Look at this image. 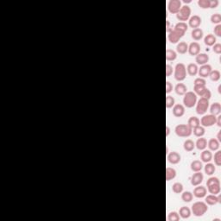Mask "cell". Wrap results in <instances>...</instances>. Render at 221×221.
I'll list each match as a JSON object with an SVG mask.
<instances>
[{
  "instance_id": "obj_3",
  "label": "cell",
  "mask_w": 221,
  "mask_h": 221,
  "mask_svg": "<svg viewBox=\"0 0 221 221\" xmlns=\"http://www.w3.org/2000/svg\"><path fill=\"white\" fill-rule=\"evenodd\" d=\"M197 102V95L193 92H187L184 94L183 104L187 108H192Z\"/></svg>"
},
{
  "instance_id": "obj_51",
  "label": "cell",
  "mask_w": 221,
  "mask_h": 221,
  "mask_svg": "<svg viewBox=\"0 0 221 221\" xmlns=\"http://www.w3.org/2000/svg\"><path fill=\"white\" fill-rule=\"evenodd\" d=\"M173 90V86L172 84L169 81L166 82V93H171Z\"/></svg>"
},
{
  "instance_id": "obj_2",
  "label": "cell",
  "mask_w": 221,
  "mask_h": 221,
  "mask_svg": "<svg viewBox=\"0 0 221 221\" xmlns=\"http://www.w3.org/2000/svg\"><path fill=\"white\" fill-rule=\"evenodd\" d=\"M186 76H187L186 66L183 63L176 64L175 67V79L178 81H182L186 79Z\"/></svg>"
},
{
  "instance_id": "obj_34",
  "label": "cell",
  "mask_w": 221,
  "mask_h": 221,
  "mask_svg": "<svg viewBox=\"0 0 221 221\" xmlns=\"http://www.w3.org/2000/svg\"><path fill=\"white\" fill-rule=\"evenodd\" d=\"M200 124H201V121H200V119H198L197 117H191V118L188 119V125L192 130L193 129V128L199 126Z\"/></svg>"
},
{
  "instance_id": "obj_38",
  "label": "cell",
  "mask_w": 221,
  "mask_h": 221,
  "mask_svg": "<svg viewBox=\"0 0 221 221\" xmlns=\"http://www.w3.org/2000/svg\"><path fill=\"white\" fill-rule=\"evenodd\" d=\"M215 170H216V168H215L214 164L207 162L206 165L205 166V173L207 176H212V175H213L214 172H215Z\"/></svg>"
},
{
  "instance_id": "obj_8",
  "label": "cell",
  "mask_w": 221,
  "mask_h": 221,
  "mask_svg": "<svg viewBox=\"0 0 221 221\" xmlns=\"http://www.w3.org/2000/svg\"><path fill=\"white\" fill-rule=\"evenodd\" d=\"M216 116L213 114L205 115L201 118V124L203 127H211L216 124Z\"/></svg>"
},
{
  "instance_id": "obj_43",
  "label": "cell",
  "mask_w": 221,
  "mask_h": 221,
  "mask_svg": "<svg viewBox=\"0 0 221 221\" xmlns=\"http://www.w3.org/2000/svg\"><path fill=\"white\" fill-rule=\"evenodd\" d=\"M211 22L215 24H220L221 23V15L219 13H215L211 16Z\"/></svg>"
},
{
  "instance_id": "obj_21",
  "label": "cell",
  "mask_w": 221,
  "mask_h": 221,
  "mask_svg": "<svg viewBox=\"0 0 221 221\" xmlns=\"http://www.w3.org/2000/svg\"><path fill=\"white\" fill-rule=\"evenodd\" d=\"M203 30L200 28H197V29H193L191 32V37L194 40V41H200L202 39L203 37Z\"/></svg>"
},
{
  "instance_id": "obj_35",
  "label": "cell",
  "mask_w": 221,
  "mask_h": 221,
  "mask_svg": "<svg viewBox=\"0 0 221 221\" xmlns=\"http://www.w3.org/2000/svg\"><path fill=\"white\" fill-rule=\"evenodd\" d=\"M188 24H187L186 23H183V22H180V23L176 24V26H175V29L180 31V32L184 33V34L186 33V31L188 30Z\"/></svg>"
},
{
  "instance_id": "obj_9",
  "label": "cell",
  "mask_w": 221,
  "mask_h": 221,
  "mask_svg": "<svg viewBox=\"0 0 221 221\" xmlns=\"http://www.w3.org/2000/svg\"><path fill=\"white\" fill-rule=\"evenodd\" d=\"M185 34L182 32H180V31H178V30H176V29H172L170 32L168 33V41H170L171 43H173V44H175V43H177L178 41H180V39L181 38V37L184 36Z\"/></svg>"
},
{
  "instance_id": "obj_55",
  "label": "cell",
  "mask_w": 221,
  "mask_h": 221,
  "mask_svg": "<svg viewBox=\"0 0 221 221\" xmlns=\"http://www.w3.org/2000/svg\"><path fill=\"white\" fill-rule=\"evenodd\" d=\"M169 133H170V128L168 126H166V136H168Z\"/></svg>"
},
{
  "instance_id": "obj_17",
  "label": "cell",
  "mask_w": 221,
  "mask_h": 221,
  "mask_svg": "<svg viewBox=\"0 0 221 221\" xmlns=\"http://www.w3.org/2000/svg\"><path fill=\"white\" fill-rule=\"evenodd\" d=\"M221 197L220 196H216L214 194H210L206 197L205 201L206 203L209 206H214L218 204V203H220Z\"/></svg>"
},
{
  "instance_id": "obj_12",
  "label": "cell",
  "mask_w": 221,
  "mask_h": 221,
  "mask_svg": "<svg viewBox=\"0 0 221 221\" xmlns=\"http://www.w3.org/2000/svg\"><path fill=\"white\" fill-rule=\"evenodd\" d=\"M201 23H202L201 17L198 16V15H193V16H191L188 19L189 27L193 28V29L199 28L200 25L201 24Z\"/></svg>"
},
{
  "instance_id": "obj_30",
  "label": "cell",
  "mask_w": 221,
  "mask_h": 221,
  "mask_svg": "<svg viewBox=\"0 0 221 221\" xmlns=\"http://www.w3.org/2000/svg\"><path fill=\"white\" fill-rule=\"evenodd\" d=\"M204 42H205L206 45L208 46V47L213 46L216 43V37H215V36L212 35V34H208L204 38Z\"/></svg>"
},
{
  "instance_id": "obj_53",
  "label": "cell",
  "mask_w": 221,
  "mask_h": 221,
  "mask_svg": "<svg viewBox=\"0 0 221 221\" xmlns=\"http://www.w3.org/2000/svg\"><path fill=\"white\" fill-rule=\"evenodd\" d=\"M172 30V29L170 28V22L168 20L166 21V32L169 33Z\"/></svg>"
},
{
  "instance_id": "obj_54",
  "label": "cell",
  "mask_w": 221,
  "mask_h": 221,
  "mask_svg": "<svg viewBox=\"0 0 221 221\" xmlns=\"http://www.w3.org/2000/svg\"><path fill=\"white\" fill-rule=\"evenodd\" d=\"M216 124H217L219 127L221 126V116L220 115H219L217 118H216Z\"/></svg>"
},
{
  "instance_id": "obj_49",
  "label": "cell",
  "mask_w": 221,
  "mask_h": 221,
  "mask_svg": "<svg viewBox=\"0 0 221 221\" xmlns=\"http://www.w3.org/2000/svg\"><path fill=\"white\" fill-rule=\"evenodd\" d=\"M214 34L217 36V37H221V24H217L215 27H214Z\"/></svg>"
},
{
  "instance_id": "obj_5",
  "label": "cell",
  "mask_w": 221,
  "mask_h": 221,
  "mask_svg": "<svg viewBox=\"0 0 221 221\" xmlns=\"http://www.w3.org/2000/svg\"><path fill=\"white\" fill-rule=\"evenodd\" d=\"M190 16H191V8L188 5L181 6L180 11L176 14L177 19L180 22H183V23H185V21L188 20L190 18Z\"/></svg>"
},
{
  "instance_id": "obj_48",
  "label": "cell",
  "mask_w": 221,
  "mask_h": 221,
  "mask_svg": "<svg viewBox=\"0 0 221 221\" xmlns=\"http://www.w3.org/2000/svg\"><path fill=\"white\" fill-rule=\"evenodd\" d=\"M213 52H214L215 54H221V44L220 43H215V44L213 45Z\"/></svg>"
},
{
  "instance_id": "obj_22",
  "label": "cell",
  "mask_w": 221,
  "mask_h": 221,
  "mask_svg": "<svg viewBox=\"0 0 221 221\" xmlns=\"http://www.w3.org/2000/svg\"><path fill=\"white\" fill-rule=\"evenodd\" d=\"M201 159L203 162L207 163L213 159V154L210 150H203L201 154Z\"/></svg>"
},
{
  "instance_id": "obj_36",
  "label": "cell",
  "mask_w": 221,
  "mask_h": 221,
  "mask_svg": "<svg viewBox=\"0 0 221 221\" xmlns=\"http://www.w3.org/2000/svg\"><path fill=\"white\" fill-rule=\"evenodd\" d=\"M193 134H194V136H197V137H201V136H203L206 132L205 128H204L203 126H201V125H199V126L193 128Z\"/></svg>"
},
{
  "instance_id": "obj_41",
  "label": "cell",
  "mask_w": 221,
  "mask_h": 221,
  "mask_svg": "<svg viewBox=\"0 0 221 221\" xmlns=\"http://www.w3.org/2000/svg\"><path fill=\"white\" fill-rule=\"evenodd\" d=\"M172 190L175 193H180L183 191V185L180 182H176L173 184Z\"/></svg>"
},
{
  "instance_id": "obj_46",
  "label": "cell",
  "mask_w": 221,
  "mask_h": 221,
  "mask_svg": "<svg viewBox=\"0 0 221 221\" xmlns=\"http://www.w3.org/2000/svg\"><path fill=\"white\" fill-rule=\"evenodd\" d=\"M214 163L217 166H221V151H217L214 154Z\"/></svg>"
},
{
  "instance_id": "obj_33",
  "label": "cell",
  "mask_w": 221,
  "mask_h": 221,
  "mask_svg": "<svg viewBox=\"0 0 221 221\" xmlns=\"http://www.w3.org/2000/svg\"><path fill=\"white\" fill-rule=\"evenodd\" d=\"M176 176V169H174L172 168H166V180L169 181V180L175 179Z\"/></svg>"
},
{
  "instance_id": "obj_50",
  "label": "cell",
  "mask_w": 221,
  "mask_h": 221,
  "mask_svg": "<svg viewBox=\"0 0 221 221\" xmlns=\"http://www.w3.org/2000/svg\"><path fill=\"white\" fill-rule=\"evenodd\" d=\"M173 74V67L172 66L170 65H166V76L169 77L171 74Z\"/></svg>"
},
{
  "instance_id": "obj_14",
  "label": "cell",
  "mask_w": 221,
  "mask_h": 221,
  "mask_svg": "<svg viewBox=\"0 0 221 221\" xmlns=\"http://www.w3.org/2000/svg\"><path fill=\"white\" fill-rule=\"evenodd\" d=\"M188 53L190 55H194L196 56L197 54H199L201 52V45L197 42V41H193L191 42L190 45L188 46Z\"/></svg>"
},
{
  "instance_id": "obj_23",
  "label": "cell",
  "mask_w": 221,
  "mask_h": 221,
  "mask_svg": "<svg viewBox=\"0 0 221 221\" xmlns=\"http://www.w3.org/2000/svg\"><path fill=\"white\" fill-rule=\"evenodd\" d=\"M176 50H177V52L179 54H184L187 53L188 50V43L185 42V41H180V42L177 44Z\"/></svg>"
},
{
  "instance_id": "obj_37",
  "label": "cell",
  "mask_w": 221,
  "mask_h": 221,
  "mask_svg": "<svg viewBox=\"0 0 221 221\" xmlns=\"http://www.w3.org/2000/svg\"><path fill=\"white\" fill-rule=\"evenodd\" d=\"M177 57V54L176 53L172 50V49H167L166 50V60L168 62H172L175 61Z\"/></svg>"
},
{
  "instance_id": "obj_4",
  "label": "cell",
  "mask_w": 221,
  "mask_h": 221,
  "mask_svg": "<svg viewBox=\"0 0 221 221\" xmlns=\"http://www.w3.org/2000/svg\"><path fill=\"white\" fill-rule=\"evenodd\" d=\"M176 134L180 137H188L191 136L193 130L188 124H179L175 129Z\"/></svg>"
},
{
  "instance_id": "obj_31",
  "label": "cell",
  "mask_w": 221,
  "mask_h": 221,
  "mask_svg": "<svg viewBox=\"0 0 221 221\" xmlns=\"http://www.w3.org/2000/svg\"><path fill=\"white\" fill-rule=\"evenodd\" d=\"M194 147H195V143H194V142L191 139L186 140V141L184 142V143H183V148H184V150H186V151L188 152L193 151V149H194Z\"/></svg>"
},
{
  "instance_id": "obj_20",
  "label": "cell",
  "mask_w": 221,
  "mask_h": 221,
  "mask_svg": "<svg viewBox=\"0 0 221 221\" xmlns=\"http://www.w3.org/2000/svg\"><path fill=\"white\" fill-rule=\"evenodd\" d=\"M207 189L208 192L212 194L217 195L220 192V182H217V183H213V184L208 185L207 186Z\"/></svg>"
},
{
  "instance_id": "obj_15",
  "label": "cell",
  "mask_w": 221,
  "mask_h": 221,
  "mask_svg": "<svg viewBox=\"0 0 221 221\" xmlns=\"http://www.w3.org/2000/svg\"><path fill=\"white\" fill-rule=\"evenodd\" d=\"M180 155L179 153H177L176 151L170 152L167 156L168 162L171 164H177L180 162Z\"/></svg>"
},
{
  "instance_id": "obj_28",
  "label": "cell",
  "mask_w": 221,
  "mask_h": 221,
  "mask_svg": "<svg viewBox=\"0 0 221 221\" xmlns=\"http://www.w3.org/2000/svg\"><path fill=\"white\" fill-rule=\"evenodd\" d=\"M187 86L186 85H184L183 83H178L175 87V91H176V94L178 95H184L187 93Z\"/></svg>"
},
{
  "instance_id": "obj_16",
  "label": "cell",
  "mask_w": 221,
  "mask_h": 221,
  "mask_svg": "<svg viewBox=\"0 0 221 221\" xmlns=\"http://www.w3.org/2000/svg\"><path fill=\"white\" fill-rule=\"evenodd\" d=\"M173 115L176 118L182 117L185 113V107L180 104H176L173 106Z\"/></svg>"
},
{
  "instance_id": "obj_57",
  "label": "cell",
  "mask_w": 221,
  "mask_h": 221,
  "mask_svg": "<svg viewBox=\"0 0 221 221\" xmlns=\"http://www.w3.org/2000/svg\"><path fill=\"white\" fill-rule=\"evenodd\" d=\"M183 2H184L185 4H189V3H191V0H188V1H187V0H184Z\"/></svg>"
},
{
  "instance_id": "obj_39",
  "label": "cell",
  "mask_w": 221,
  "mask_h": 221,
  "mask_svg": "<svg viewBox=\"0 0 221 221\" xmlns=\"http://www.w3.org/2000/svg\"><path fill=\"white\" fill-rule=\"evenodd\" d=\"M193 195L191 192L189 191H186V192L182 193L181 194V200L184 201V202H191L193 201Z\"/></svg>"
},
{
  "instance_id": "obj_44",
  "label": "cell",
  "mask_w": 221,
  "mask_h": 221,
  "mask_svg": "<svg viewBox=\"0 0 221 221\" xmlns=\"http://www.w3.org/2000/svg\"><path fill=\"white\" fill-rule=\"evenodd\" d=\"M168 221H178L180 219V215L176 212H171L168 213Z\"/></svg>"
},
{
  "instance_id": "obj_32",
  "label": "cell",
  "mask_w": 221,
  "mask_h": 221,
  "mask_svg": "<svg viewBox=\"0 0 221 221\" xmlns=\"http://www.w3.org/2000/svg\"><path fill=\"white\" fill-rule=\"evenodd\" d=\"M179 214L182 219H188L191 215V210L188 206H182V207H180V211H179Z\"/></svg>"
},
{
  "instance_id": "obj_1",
  "label": "cell",
  "mask_w": 221,
  "mask_h": 221,
  "mask_svg": "<svg viewBox=\"0 0 221 221\" xmlns=\"http://www.w3.org/2000/svg\"><path fill=\"white\" fill-rule=\"evenodd\" d=\"M208 210L207 204L202 201H197L193 203L192 206V212L194 216L196 217H201L203 216Z\"/></svg>"
},
{
  "instance_id": "obj_29",
  "label": "cell",
  "mask_w": 221,
  "mask_h": 221,
  "mask_svg": "<svg viewBox=\"0 0 221 221\" xmlns=\"http://www.w3.org/2000/svg\"><path fill=\"white\" fill-rule=\"evenodd\" d=\"M187 71H188V73L189 75H191V76H195L197 74H198V66L196 65V64H194V63H190V64H188V67H187Z\"/></svg>"
},
{
  "instance_id": "obj_25",
  "label": "cell",
  "mask_w": 221,
  "mask_h": 221,
  "mask_svg": "<svg viewBox=\"0 0 221 221\" xmlns=\"http://www.w3.org/2000/svg\"><path fill=\"white\" fill-rule=\"evenodd\" d=\"M210 112L211 114L214 115V116H217L219 115L221 112V105L219 102L213 103V105L210 107Z\"/></svg>"
},
{
  "instance_id": "obj_40",
  "label": "cell",
  "mask_w": 221,
  "mask_h": 221,
  "mask_svg": "<svg viewBox=\"0 0 221 221\" xmlns=\"http://www.w3.org/2000/svg\"><path fill=\"white\" fill-rule=\"evenodd\" d=\"M209 77L213 81H218L220 79V72L219 70H212L209 74Z\"/></svg>"
},
{
  "instance_id": "obj_47",
  "label": "cell",
  "mask_w": 221,
  "mask_h": 221,
  "mask_svg": "<svg viewBox=\"0 0 221 221\" xmlns=\"http://www.w3.org/2000/svg\"><path fill=\"white\" fill-rule=\"evenodd\" d=\"M194 86H206V81L203 78H197L194 80Z\"/></svg>"
},
{
  "instance_id": "obj_13",
  "label": "cell",
  "mask_w": 221,
  "mask_h": 221,
  "mask_svg": "<svg viewBox=\"0 0 221 221\" xmlns=\"http://www.w3.org/2000/svg\"><path fill=\"white\" fill-rule=\"evenodd\" d=\"M212 70H213L212 66L209 65V64H205V65L201 66V67L198 69V74L202 78H206V77L209 76Z\"/></svg>"
},
{
  "instance_id": "obj_11",
  "label": "cell",
  "mask_w": 221,
  "mask_h": 221,
  "mask_svg": "<svg viewBox=\"0 0 221 221\" xmlns=\"http://www.w3.org/2000/svg\"><path fill=\"white\" fill-rule=\"evenodd\" d=\"M203 178H204V176H203V174H202L201 171L195 172L193 175L192 177H191V184H192V186H193V187L199 186V185L202 183Z\"/></svg>"
},
{
  "instance_id": "obj_42",
  "label": "cell",
  "mask_w": 221,
  "mask_h": 221,
  "mask_svg": "<svg viewBox=\"0 0 221 221\" xmlns=\"http://www.w3.org/2000/svg\"><path fill=\"white\" fill-rule=\"evenodd\" d=\"M198 5L202 9L211 8V0H199Z\"/></svg>"
},
{
  "instance_id": "obj_45",
  "label": "cell",
  "mask_w": 221,
  "mask_h": 221,
  "mask_svg": "<svg viewBox=\"0 0 221 221\" xmlns=\"http://www.w3.org/2000/svg\"><path fill=\"white\" fill-rule=\"evenodd\" d=\"M175 106V98L172 96H167L166 98V108H172Z\"/></svg>"
},
{
  "instance_id": "obj_52",
  "label": "cell",
  "mask_w": 221,
  "mask_h": 221,
  "mask_svg": "<svg viewBox=\"0 0 221 221\" xmlns=\"http://www.w3.org/2000/svg\"><path fill=\"white\" fill-rule=\"evenodd\" d=\"M218 5H219V1L218 0H211V8H217Z\"/></svg>"
},
{
  "instance_id": "obj_24",
  "label": "cell",
  "mask_w": 221,
  "mask_h": 221,
  "mask_svg": "<svg viewBox=\"0 0 221 221\" xmlns=\"http://www.w3.org/2000/svg\"><path fill=\"white\" fill-rule=\"evenodd\" d=\"M190 167H191L192 171H193V172H199V171H201V169L203 168V164H202L201 161L195 160V161H193L192 162H191Z\"/></svg>"
},
{
  "instance_id": "obj_27",
  "label": "cell",
  "mask_w": 221,
  "mask_h": 221,
  "mask_svg": "<svg viewBox=\"0 0 221 221\" xmlns=\"http://www.w3.org/2000/svg\"><path fill=\"white\" fill-rule=\"evenodd\" d=\"M207 146L212 151H216L219 148V142L216 138H212L208 141Z\"/></svg>"
},
{
  "instance_id": "obj_56",
  "label": "cell",
  "mask_w": 221,
  "mask_h": 221,
  "mask_svg": "<svg viewBox=\"0 0 221 221\" xmlns=\"http://www.w3.org/2000/svg\"><path fill=\"white\" fill-rule=\"evenodd\" d=\"M217 138H218V141L219 142H221V131H219V133H218V136H217Z\"/></svg>"
},
{
  "instance_id": "obj_26",
  "label": "cell",
  "mask_w": 221,
  "mask_h": 221,
  "mask_svg": "<svg viewBox=\"0 0 221 221\" xmlns=\"http://www.w3.org/2000/svg\"><path fill=\"white\" fill-rule=\"evenodd\" d=\"M195 146L199 150H204L206 146H207V141L206 138L201 136V138H198V140L195 143Z\"/></svg>"
},
{
  "instance_id": "obj_19",
  "label": "cell",
  "mask_w": 221,
  "mask_h": 221,
  "mask_svg": "<svg viewBox=\"0 0 221 221\" xmlns=\"http://www.w3.org/2000/svg\"><path fill=\"white\" fill-rule=\"evenodd\" d=\"M206 193H207V190L206 188L205 187H202V186H200V187H197L194 188L193 190V195L196 197V198H204L206 195Z\"/></svg>"
},
{
  "instance_id": "obj_18",
  "label": "cell",
  "mask_w": 221,
  "mask_h": 221,
  "mask_svg": "<svg viewBox=\"0 0 221 221\" xmlns=\"http://www.w3.org/2000/svg\"><path fill=\"white\" fill-rule=\"evenodd\" d=\"M195 62L198 65H205L207 64V62H209V56L205 53L199 54H197L196 57H195Z\"/></svg>"
},
{
  "instance_id": "obj_58",
  "label": "cell",
  "mask_w": 221,
  "mask_h": 221,
  "mask_svg": "<svg viewBox=\"0 0 221 221\" xmlns=\"http://www.w3.org/2000/svg\"><path fill=\"white\" fill-rule=\"evenodd\" d=\"M220 88H221V86H220V85H219V87H218V91H219V93H221Z\"/></svg>"
},
{
  "instance_id": "obj_10",
  "label": "cell",
  "mask_w": 221,
  "mask_h": 221,
  "mask_svg": "<svg viewBox=\"0 0 221 221\" xmlns=\"http://www.w3.org/2000/svg\"><path fill=\"white\" fill-rule=\"evenodd\" d=\"M181 8V1L180 0H170L168 4V11L172 14H177Z\"/></svg>"
},
{
  "instance_id": "obj_6",
  "label": "cell",
  "mask_w": 221,
  "mask_h": 221,
  "mask_svg": "<svg viewBox=\"0 0 221 221\" xmlns=\"http://www.w3.org/2000/svg\"><path fill=\"white\" fill-rule=\"evenodd\" d=\"M209 108V100L205 98H201L196 103L197 114L203 115L207 111Z\"/></svg>"
},
{
  "instance_id": "obj_7",
  "label": "cell",
  "mask_w": 221,
  "mask_h": 221,
  "mask_svg": "<svg viewBox=\"0 0 221 221\" xmlns=\"http://www.w3.org/2000/svg\"><path fill=\"white\" fill-rule=\"evenodd\" d=\"M193 91H194V93L196 95H199V96H201V98H205L208 100L212 97L211 91L209 90L208 88H206V86H193Z\"/></svg>"
}]
</instances>
